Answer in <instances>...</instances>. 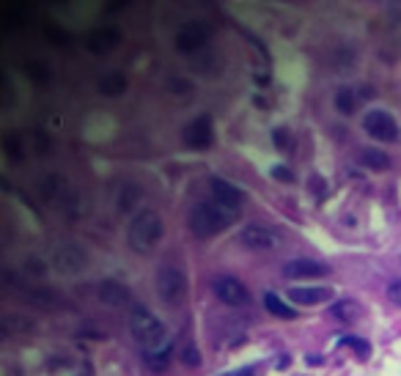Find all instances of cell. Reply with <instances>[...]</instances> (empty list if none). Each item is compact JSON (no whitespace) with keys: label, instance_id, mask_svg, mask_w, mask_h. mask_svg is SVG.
<instances>
[{"label":"cell","instance_id":"obj_13","mask_svg":"<svg viewBox=\"0 0 401 376\" xmlns=\"http://www.w3.org/2000/svg\"><path fill=\"white\" fill-rule=\"evenodd\" d=\"M214 140V127H212V116H198L196 121H190L185 127V143L190 149H209Z\"/></svg>","mask_w":401,"mask_h":376},{"label":"cell","instance_id":"obj_16","mask_svg":"<svg viewBox=\"0 0 401 376\" xmlns=\"http://www.w3.org/2000/svg\"><path fill=\"white\" fill-rule=\"evenodd\" d=\"M264 308H267L272 316H278V319H289V322L297 319V311H294L289 302H283L275 291H267V294H264Z\"/></svg>","mask_w":401,"mask_h":376},{"label":"cell","instance_id":"obj_10","mask_svg":"<svg viewBox=\"0 0 401 376\" xmlns=\"http://www.w3.org/2000/svg\"><path fill=\"white\" fill-rule=\"evenodd\" d=\"M206 41H209V28L203 22H198V19L182 25L179 33H176V50L179 52H196Z\"/></svg>","mask_w":401,"mask_h":376},{"label":"cell","instance_id":"obj_3","mask_svg":"<svg viewBox=\"0 0 401 376\" xmlns=\"http://www.w3.org/2000/svg\"><path fill=\"white\" fill-rule=\"evenodd\" d=\"M130 330H132L135 341H138L143 349H154V346H160V344L168 341V338H165L163 322H160L149 308H141V305H135L132 313H130Z\"/></svg>","mask_w":401,"mask_h":376},{"label":"cell","instance_id":"obj_1","mask_svg":"<svg viewBox=\"0 0 401 376\" xmlns=\"http://www.w3.org/2000/svg\"><path fill=\"white\" fill-rule=\"evenodd\" d=\"M163 231H165L163 217H160L154 209H141V211H135L132 220H130L127 242H130V247L138 250V253H152V250L160 244Z\"/></svg>","mask_w":401,"mask_h":376},{"label":"cell","instance_id":"obj_7","mask_svg":"<svg viewBox=\"0 0 401 376\" xmlns=\"http://www.w3.org/2000/svg\"><path fill=\"white\" fill-rule=\"evenodd\" d=\"M52 264L58 272L63 275H77L88 267V253L80 247V244H61L52 255Z\"/></svg>","mask_w":401,"mask_h":376},{"label":"cell","instance_id":"obj_20","mask_svg":"<svg viewBox=\"0 0 401 376\" xmlns=\"http://www.w3.org/2000/svg\"><path fill=\"white\" fill-rule=\"evenodd\" d=\"M119 44V33L116 30H99L94 39H88V47L96 50V52H107Z\"/></svg>","mask_w":401,"mask_h":376},{"label":"cell","instance_id":"obj_26","mask_svg":"<svg viewBox=\"0 0 401 376\" xmlns=\"http://www.w3.org/2000/svg\"><path fill=\"white\" fill-rule=\"evenodd\" d=\"M388 300H391L396 308H401V280H393V283L388 286Z\"/></svg>","mask_w":401,"mask_h":376},{"label":"cell","instance_id":"obj_14","mask_svg":"<svg viewBox=\"0 0 401 376\" xmlns=\"http://www.w3.org/2000/svg\"><path fill=\"white\" fill-rule=\"evenodd\" d=\"M242 244L256 250V253H264V250L275 247V236L264 225H247V228H242Z\"/></svg>","mask_w":401,"mask_h":376},{"label":"cell","instance_id":"obj_17","mask_svg":"<svg viewBox=\"0 0 401 376\" xmlns=\"http://www.w3.org/2000/svg\"><path fill=\"white\" fill-rule=\"evenodd\" d=\"M330 313L336 316V319H341V322H358L360 316H363V308L355 302V300H338V302H333V308H330Z\"/></svg>","mask_w":401,"mask_h":376},{"label":"cell","instance_id":"obj_2","mask_svg":"<svg viewBox=\"0 0 401 376\" xmlns=\"http://www.w3.org/2000/svg\"><path fill=\"white\" fill-rule=\"evenodd\" d=\"M231 222H234V211H228V209H223L220 203H212V200L196 203L187 214V225L198 239H209V236L223 233Z\"/></svg>","mask_w":401,"mask_h":376},{"label":"cell","instance_id":"obj_5","mask_svg":"<svg viewBox=\"0 0 401 376\" xmlns=\"http://www.w3.org/2000/svg\"><path fill=\"white\" fill-rule=\"evenodd\" d=\"M363 129H366L374 140H380V143H393V140H399V132H401L396 118H393L391 113H385V110H369L366 118H363Z\"/></svg>","mask_w":401,"mask_h":376},{"label":"cell","instance_id":"obj_15","mask_svg":"<svg viewBox=\"0 0 401 376\" xmlns=\"http://www.w3.org/2000/svg\"><path fill=\"white\" fill-rule=\"evenodd\" d=\"M360 165L363 168H369V171H377V174H382V171H391V157L382 152V149H363L360 152Z\"/></svg>","mask_w":401,"mask_h":376},{"label":"cell","instance_id":"obj_4","mask_svg":"<svg viewBox=\"0 0 401 376\" xmlns=\"http://www.w3.org/2000/svg\"><path fill=\"white\" fill-rule=\"evenodd\" d=\"M154 289H157V297L165 305H182L185 297H187V275L179 267L165 264L154 275Z\"/></svg>","mask_w":401,"mask_h":376},{"label":"cell","instance_id":"obj_18","mask_svg":"<svg viewBox=\"0 0 401 376\" xmlns=\"http://www.w3.org/2000/svg\"><path fill=\"white\" fill-rule=\"evenodd\" d=\"M146 360H149V366L154 371H163L168 366V360H171V344L165 341V344H160L154 349H146Z\"/></svg>","mask_w":401,"mask_h":376},{"label":"cell","instance_id":"obj_6","mask_svg":"<svg viewBox=\"0 0 401 376\" xmlns=\"http://www.w3.org/2000/svg\"><path fill=\"white\" fill-rule=\"evenodd\" d=\"M214 294L220 297V302H225L228 308H245L250 305V291L245 283H239L231 275H223L214 280Z\"/></svg>","mask_w":401,"mask_h":376},{"label":"cell","instance_id":"obj_28","mask_svg":"<svg viewBox=\"0 0 401 376\" xmlns=\"http://www.w3.org/2000/svg\"><path fill=\"white\" fill-rule=\"evenodd\" d=\"M305 363H311V366H319V363H322V357H319V355H305Z\"/></svg>","mask_w":401,"mask_h":376},{"label":"cell","instance_id":"obj_22","mask_svg":"<svg viewBox=\"0 0 401 376\" xmlns=\"http://www.w3.org/2000/svg\"><path fill=\"white\" fill-rule=\"evenodd\" d=\"M347 344L355 349V355H358V360H369L371 357V346H369V341H363V338H347Z\"/></svg>","mask_w":401,"mask_h":376},{"label":"cell","instance_id":"obj_25","mask_svg":"<svg viewBox=\"0 0 401 376\" xmlns=\"http://www.w3.org/2000/svg\"><path fill=\"white\" fill-rule=\"evenodd\" d=\"M272 179H278V182H286V185H291L294 182V174L286 168V165H275L272 168Z\"/></svg>","mask_w":401,"mask_h":376},{"label":"cell","instance_id":"obj_29","mask_svg":"<svg viewBox=\"0 0 401 376\" xmlns=\"http://www.w3.org/2000/svg\"><path fill=\"white\" fill-rule=\"evenodd\" d=\"M289 363H291V357L286 355V357H280V360H278V368H280V371H286V368H289Z\"/></svg>","mask_w":401,"mask_h":376},{"label":"cell","instance_id":"obj_19","mask_svg":"<svg viewBox=\"0 0 401 376\" xmlns=\"http://www.w3.org/2000/svg\"><path fill=\"white\" fill-rule=\"evenodd\" d=\"M99 91L105 96H116V94H124L127 91V77L124 74H105L99 80Z\"/></svg>","mask_w":401,"mask_h":376},{"label":"cell","instance_id":"obj_9","mask_svg":"<svg viewBox=\"0 0 401 376\" xmlns=\"http://www.w3.org/2000/svg\"><path fill=\"white\" fill-rule=\"evenodd\" d=\"M96 297H99V302H105V305H110V308H130L135 300H132V291L121 283V280H113V278H105L99 286H96ZM135 308V305H132Z\"/></svg>","mask_w":401,"mask_h":376},{"label":"cell","instance_id":"obj_11","mask_svg":"<svg viewBox=\"0 0 401 376\" xmlns=\"http://www.w3.org/2000/svg\"><path fill=\"white\" fill-rule=\"evenodd\" d=\"M209 189H212L214 200H217L223 209H228V211H236V209L242 206V200H245L242 189L236 187V185H231L228 179H220V176H212V179H209Z\"/></svg>","mask_w":401,"mask_h":376},{"label":"cell","instance_id":"obj_8","mask_svg":"<svg viewBox=\"0 0 401 376\" xmlns=\"http://www.w3.org/2000/svg\"><path fill=\"white\" fill-rule=\"evenodd\" d=\"M283 275L291 280H313V278H327L330 267L319 258H291V261H286Z\"/></svg>","mask_w":401,"mask_h":376},{"label":"cell","instance_id":"obj_27","mask_svg":"<svg viewBox=\"0 0 401 376\" xmlns=\"http://www.w3.org/2000/svg\"><path fill=\"white\" fill-rule=\"evenodd\" d=\"M311 185L316 187V195H322V192H325V182H322L319 176H311Z\"/></svg>","mask_w":401,"mask_h":376},{"label":"cell","instance_id":"obj_24","mask_svg":"<svg viewBox=\"0 0 401 376\" xmlns=\"http://www.w3.org/2000/svg\"><path fill=\"white\" fill-rule=\"evenodd\" d=\"M272 138H275V146H278V152H286V149H291V132H289L286 127H275Z\"/></svg>","mask_w":401,"mask_h":376},{"label":"cell","instance_id":"obj_23","mask_svg":"<svg viewBox=\"0 0 401 376\" xmlns=\"http://www.w3.org/2000/svg\"><path fill=\"white\" fill-rule=\"evenodd\" d=\"M182 363L190 366V368H198L200 366V352L196 344H187V346L182 349Z\"/></svg>","mask_w":401,"mask_h":376},{"label":"cell","instance_id":"obj_21","mask_svg":"<svg viewBox=\"0 0 401 376\" xmlns=\"http://www.w3.org/2000/svg\"><path fill=\"white\" fill-rule=\"evenodd\" d=\"M336 110H338L341 116H352V113L358 110V96L352 94V88H341V91L336 94Z\"/></svg>","mask_w":401,"mask_h":376},{"label":"cell","instance_id":"obj_12","mask_svg":"<svg viewBox=\"0 0 401 376\" xmlns=\"http://www.w3.org/2000/svg\"><path fill=\"white\" fill-rule=\"evenodd\" d=\"M286 297L297 305L316 308V305H325V302L333 300V289H327V286H291L286 291Z\"/></svg>","mask_w":401,"mask_h":376}]
</instances>
